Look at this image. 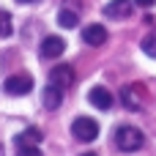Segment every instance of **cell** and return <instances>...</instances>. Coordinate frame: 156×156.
I'll return each instance as SVG.
<instances>
[{"label":"cell","mask_w":156,"mask_h":156,"mask_svg":"<svg viewBox=\"0 0 156 156\" xmlns=\"http://www.w3.org/2000/svg\"><path fill=\"white\" fill-rule=\"evenodd\" d=\"M143 132L137 129V126H118V132H115V145L121 148V151H137V148H143Z\"/></svg>","instance_id":"6da1fadb"},{"label":"cell","mask_w":156,"mask_h":156,"mask_svg":"<svg viewBox=\"0 0 156 156\" xmlns=\"http://www.w3.org/2000/svg\"><path fill=\"white\" fill-rule=\"evenodd\" d=\"M71 134H74V140H80V143H93V140L99 137V123H96L93 118L80 115V118L71 123Z\"/></svg>","instance_id":"7a4b0ae2"},{"label":"cell","mask_w":156,"mask_h":156,"mask_svg":"<svg viewBox=\"0 0 156 156\" xmlns=\"http://www.w3.org/2000/svg\"><path fill=\"white\" fill-rule=\"evenodd\" d=\"M121 101H123L126 110L140 112V110L145 107V90H143V85H140V82H134V85H123V88H121Z\"/></svg>","instance_id":"3957f363"},{"label":"cell","mask_w":156,"mask_h":156,"mask_svg":"<svg viewBox=\"0 0 156 156\" xmlns=\"http://www.w3.org/2000/svg\"><path fill=\"white\" fill-rule=\"evenodd\" d=\"M33 90V80L27 74H14L5 80V93L8 96H27Z\"/></svg>","instance_id":"277c9868"},{"label":"cell","mask_w":156,"mask_h":156,"mask_svg":"<svg viewBox=\"0 0 156 156\" xmlns=\"http://www.w3.org/2000/svg\"><path fill=\"white\" fill-rule=\"evenodd\" d=\"M134 5H137L134 0H110L104 5V16H110V19H129Z\"/></svg>","instance_id":"5b68a950"},{"label":"cell","mask_w":156,"mask_h":156,"mask_svg":"<svg viewBox=\"0 0 156 156\" xmlns=\"http://www.w3.org/2000/svg\"><path fill=\"white\" fill-rule=\"evenodd\" d=\"M88 101H90L96 110H104V112H107V110L112 107V93H110L104 85H96V88L88 90Z\"/></svg>","instance_id":"8992f818"},{"label":"cell","mask_w":156,"mask_h":156,"mask_svg":"<svg viewBox=\"0 0 156 156\" xmlns=\"http://www.w3.org/2000/svg\"><path fill=\"white\" fill-rule=\"evenodd\" d=\"M63 49H66V41H63L60 36H47V38L41 41V58H47V60L60 58Z\"/></svg>","instance_id":"52a82bcc"},{"label":"cell","mask_w":156,"mask_h":156,"mask_svg":"<svg viewBox=\"0 0 156 156\" xmlns=\"http://www.w3.org/2000/svg\"><path fill=\"white\" fill-rule=\"evenodd\" d=\"M49 82L52 85H58V88H71L74 85V71H71V66H55L52 71H49Z\"/></svg>","instance_id":"ba28073f"},{"label":"cell","mask_w":156,"mask_h":156,"mask_svg":"<svg viewBox=\"0 0 156 156\" xmlns=\"http://www.w3.org/2000/svg\"><path fill=\"white\" fill-rule=\"evenodd\" d=\"M41 101H44L47 110H58V107L63 104V88H58V85L49 82V85L41 90Z\"/></svg>","instance_id":"9c48e42d"},{"label":"cell","mask_w":156,"mask_h":156,"mask_svg":"<svg viewBox=\"0 0 156 156\" xmlns=\"http://www.w3.org/2000/svg\"><path fill=\"white\" fill-rule=\"evenodd\" d=\"M82 41L90 44V47H101V44L107 41V30H104L101 25H88V27L82 30Z\"/></svg>","instance_id":"30bf717a"},{"label":"cell","mask_w":156,"mask_h":156,"mask_svg":"<svg viewBox=\"0 0 156 156\" xmlns=\"http://www.w3.org/2000/svg\"><path fill=\"white\" fill-rule=\"evenodd\" d=\"M41 143V129H25V132H19L16 134V145H38Z\"/></svg>","instance_id":"8fae6325"},{"label":"cell","mask_w":156,"mask_h":156,"mask_svg":"<svg viewBox=\"0 0 156 156\" xmlns=\"http://www.w3.org/2000/svg\"><path fill=\"white\" fill-rule=\"evenodd\" d=\"M58 25H60V27H77V14L69 11V8H63V11L58 14Z\"/></svg>","instance_id":"7c38bea8"},{"label":"cell","mask_w":156,"mask_h":156,"mask_svg":"<svg viewBox=\"0 0 156 156\" xmlns=\"http://www.w3.org/2000/svg\"><path fill=\"white\" fill-rule=\"evenodd\" d=\"M140 47H143V52H145L148 58H156V36H145Z\"/></svg>","instance_id":"4fadbf2b"},{"label":"cell","mask_w":156,"mask_h":156,"mask_svg":"<svg viewBox=\"0 0 156 156\" xmlns=\"http://www.w3.org/2000/svg\"><path fill=\"white\" fill-rule=\"evenodd\" d=\"M0 36H3V38L11 36V16L3 14V11H0Z\"/></svg>","instance_id":"5bb4252c"},{"label":"cell","mask_w":156,"mask_h":156,"mask_svg":"<svg viewBox=\"0 0 156 156\" xmlns=\"http://www.w3.org/2000/svg\"><path fill=\"white\" fill-rule=\"evenodd\" d=\"M16 156H41V151H38V145H19Z\"/></svg>","instance_id":"9a60e30c"},{"label":"cell","mask_w":156,"mask_h":156,"mask_svg":"<svg viewBox=\"0 0 156 156\" xmlns=\"http://www.w3.org/2000/svg\"><path fill=\"white\" fill-rule=\"evenodd\" d=\"M134 3H137L140 8H154V3H156V0H134Z\"/></svg>","instance_id":"2e32d148"},{"label":"cell","mask_w":156,"mask_h":156,"mask_svg":"<svg viewBox=\"0 0 156 156\" xmlns=\"http://www.w3.org/2000/svg\"><path fill=\"white\" fill-rule=\"evenodd\" d=\"M16 3H22V5H30V3H38V0H16Z\"/></svg>","instance_id":"e0dca14e"},{"label":"cell","mask_w":156,"mask_h":156,"mask_svg":"<svg viewBox=\"0 0 156 156\" xmlns=\"http://www.w3.org/2000/svg\"><path fill=\"white\" fill-rule=\"evenodd\" d=\"M80 156H96V154H90V151H88V154H80Z\"/></svg>","instance_id":"ac0fdd59"}]
</instances>
